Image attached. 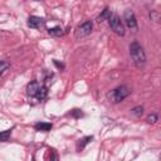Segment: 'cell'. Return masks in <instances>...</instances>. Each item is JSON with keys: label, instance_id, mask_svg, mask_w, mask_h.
<instances>
[{"label": "cell", "instance_id": "obj_9", "mask_svg": "<svg viewBox=\"0 0 161 161\" xmlns=\"http://www.w3.org/2000/svg\"><path fill=\"white\" fill-rule=\"evenodd\" d=\"M47 94H48V88H47L45 86H40L39 89H38V93H36L35 98H36L38 101H43V99H45Z\"/></svg>", "mask_w": 161, "mask_h": 161}, {"label": "cell", "instance_id": "obj_11", "mask_svg": "<svg viewBox=\"0 0 161 161\" xmlns=\"http://www.w3.org/2000/svg\"><path fill=\"white\" fill-rule=\"evenodd\" d=\"M109 9L108 8H106V9H103L102 10V13L98 15V18H97V21L98 23H102L103 20H106V19H108V16H109Z\"/></svg>", "mask_w": 161, "mask_h": 161}, {"label": "cell", "instance_id": "obj_12", "mask_svg": "<svg viewBox=\"0 0 161 161\" xmlns=\"http://www.w3.org/2000/svg\"><path fill=\"white\" fill-rule=\"evenodd\" d=\"M48 33H49L50 35H53V36H59V35L63 34V29H62L60 26H54V28H50V29L48 30Z\"/></svg>", "mask_w": 161, "mask_h": 161}, {"label": "cell", "instance_id": "obj_3", "mask_svg": "<svg viewBox=\"0 0 161 161\" xmlns=\"http://www.w3.org/2000/svg\"><path fill=\"white\" fill-rule=\"evenodd\" d=\"M108 23H109V26H111V29H112L113 33H116V34L119 35V36H123V35H125V33H126L125 26H123V24H122L119 16H118L117 14H109V16H108Z\"/></svg>", "mask_w": 161, "mask_h": 161}, {"label": "cell", "instance_id": "obj_18", "mask_svg": "<svg viewBox=\"0 0 161 161\" xmlns=\"http://www.w3.org/2000/svg\"><path fill=\"white\" fill-rule=\"evenodd\" d=\"M54 64H55L58 68H60V69H63V68H64V64H62V63H58L57 60H54Z\"/></svg>", "mask_w": 161, "mask_h": 161}, {"label": "cell", "instance_id": "obj_17", "mask_svg": "<svg viewBox=\"0 0 161 161\" xmlns=\"http://www.w3.org/2000/svg\"><path fill=\"white\" fill-rule=\"evenodd\" d=\"M72 116H74V117H82L83 113L80 112V109H73L72 111Z\"/></svg>", "mask_w": 161, "mask_h": 161}, {"label": "cell", "instance_id": "obj_7", "mask_svg": "<svg viewBox=\"0 0 161 161\" xmlns=\"http://www.w3.org/2000/svg\"><path fill=\"white\" fill-rule=\"evenodd\" d=\"M39 87H40V84H39L36 80L30 82V83L28 84V87H26V93H28V96H29V97H34V98H35V96H36V93H38Z\"/></svg>", "mask_w": 161, "mask_h": 161}, {"label": "cell", "instance_id": "obj_5", "mask_svg": "<svg viewBox=\"0 0 161 161\" xmlns=\"http://www.w3.org/2000/svg\"><path fill=\"white\" fill-rule=\"evenodd\" d=\"M123 20L127 25V28L130 29H133V30H137V20H136V16H135V13L130 9H127L123 14Z\"/></svg>", "mask_w": 161, "mask_h": 161}, {"label": "cell", "instance_id": "obj_14", "mask_svg": "<svg viewBox=\"0 0 161 161\" xmlns=\"http://www.w3.org/2000/svg\"><path fill=\"white\" fill-rule=\"evenodd\" d=\"M131 112H132L135 116L141 117V116H142V113H143V107H142V106H137V107L132 108V109H131Z\"/></svg>", "mask_w": 161, "mask_h": 161}, {"label": "cell", "instance_id": "obj_15", "mask_svg": "<svg viewBox=\"0 0 161 161\" xmlns=\"http://www.w3.org/2000/svg\"><path fill=\"white\" fill-rule=\"evenodd\" d=\"M10 67V63L8 60H0V75Z\"/></svg>", "mask_w": 161, "mask_h": 161}, {"label": "cell", "instance_id": "obj_19", "mask_svg": "<svg viewBox=\"0 0 161 161\" xmlns=\"http://www.w3.org/2000/svg\"><path fill=\"white\" fill-rule=\"evenodd\" d=\"M50 158H54V160H57L58 158V156L54 153V151H52V155H50Z\"/></svg>", "mask_w": 161, "mask_h": 161}, {"label": "cell", "instance_id": "obj_1", "mask_svg": "<svg viewBox=\"0 0 161 161\" xmlns=\"http://www.w3.org/2000/svg\"><path fill=\"white\" fill-rule=\"evenodd\" d=\"M130 55H131V59L137 68H141L146 64V60H147L146 53L138 42L135 40L130 44Z\"/></svg>", "mask_w": 161, "mask_h": 161}, {"label": "cell", "instance_id": "obj_16", "mask_svg": "<svg viewBox=\"0 0 161 161\" xmlns=\"http://www.w3.org/2000/svg\"><path fill=\"white\" fill-rule=\"evenodd\" d=\"M146 121L148 122V123H156V121H157V114L156 113H151V114H148L147 116V118H146Z\"/></svg>", "mask_w": 161, "mask_h": 161}, {"label": "cell", "instance_id": "obj_13", "mask_svg": "<svg viewBox=\"0 0 161 161\" xmlns=\"http://www.w3.org/2000/svg\"><path fill=\"white\" fill-rule=\"evenodd\" d=\"M11 131H13V130H5V131L0 132V141H1V142L8 141V140L10 138V136H11Z\"/></svg>", "mask_w": 161, "mask_h": 161}, {"label": "cell", "instance_id": "obj_8", "mask_svg": "<svg viewBox=\"0 0 161 161\" xmlns=\"http://www.w3.org/2000/svg\"><path fill=\"white\" fill-rule=\"evenodd\" d=\"M34 128H35L36 131L48 132V131H50V128H52V123H49V122H38V123H35Z\"/></svg>", "mask_w": 161, "mask_h": 161}, {"label": "cell", "instance_id": "obj_2", "mask_svg": "<svg viewBox=\"0 0 161 161\" xmlns=\"http://www.w3.org/2000/svg\"><path fill=\"white\" fill-rule=\"evenodd\" d=\"M130 94H131V88H128L127 86H119L112 89L111 92H108L107 98L113 103H118V102H122L125 98H127Z\"/></svg>", "mask_w": 161, "mask_h": 161}, {"label": "cell", "instance_id": "obj_10", "mask_svg": "<svg viewBox=\"0 0 161 161\" xmlns=\"http://www.w3.org/2000/svg\"><path fill=\"white\" fill-rule=\"evenodd\" d=\"M92 140H93V136H86V137H83L82 140H79V142H78V145H77V148H78V150L84 148Z\"/></svg>", "mask_w": 161, "mask_h": 161}, {"label": "cell", "instance_id": "obj_6", "mask_svg": "<svg viewBox=\"0 0 161 161\" xmlns=\"http://www.w3.org/2000/svg\"><path fill=\"white\" fill-rule=\"evenodd\" d=\"M44 23H45L44 19H42L39 16H30L28 19V26L29 28H33V29H38V28L43 26Z\"/></svg>", "mask_w": 161, "mask_h": 161}, {"label": "cell", "instance_id": "obj_4", "mask_svg": "<svg viewBox=\"0 0 161 161\" xmlns=\"http://www.w3.org/2000/svg\"><path fill=\"white\" fill-rule=\"evenodd\" d=\"M92 29H93V24L91 20H87L84 21L83 24H80L77 29H75V38L79 39V38H84V36H88L91 33H92Z\"/></svg>", "mask_w": 161, "mask_h": 161}]
</instances>
